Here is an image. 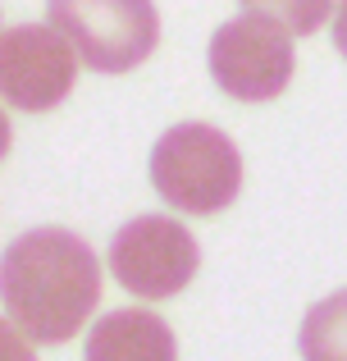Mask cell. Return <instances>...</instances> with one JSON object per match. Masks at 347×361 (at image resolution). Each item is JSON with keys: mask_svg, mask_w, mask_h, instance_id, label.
I'll return each mask as SVG.
<instances>
[{"mask_svg": "<svg viewBox=\"0 0 347 361\" xmlns=\"http://www.w3.org/2000/svg\"><path fill=\"white\" fill-rule=\"evenodd\" d=\"M0 302L32 343H69L101 302V261L69 229H27L0 256Z\"/></svg>", "mask_w": 347, "mask_h": 361, "instance_id": "cell-1", "label": "cell"}, {"mask_svg": "<svg viewBox=\"0 0 347 361\" xmlns=\"http://www.w3.org/2000/svg\"><path fill=\"white\" fill-rule=\"evenodd\" d=\"M151 188L183 215H215L238 202L242 156L210 123H174L151 151Z\"/></svg>", "mask_w": 347, "mask_h": 361, "instance_id": "cell-2", "label": "cell"}, {"mask_svg": "<svg viewBox=\"0 0 347 361\" xmlns=\"http://www.w3.org/2000/svg\"><path fill=\"white\" fill-rule=\"evenodd\" d=\"M46 14L96 73L137 69L160 42V14L151 0H46Z\"/></svg>", "mask_w": 347, "mask_h": 361, "instance_id": "cell-3", "label": "cell"}, {"mask_svg": "<svg viewBox=\"0 0 347 361\" xmlns=\"http://www.w3.org/2000/svg\"><path fill=\"white\" fill-rule=\"evenodd\" d=\"M288 27L265 14H242L215 27L210 37V78L233 101H275L293 78V42Z\"/></svg>", "mask_w": 347, "mask_h": 361, "instance_id": "cell-4", "label": "cell"}, {"mask_svg": "<svg viewBox=\"0 0 347 361\" xmlns=\"http://www.w3.org/2000/svg\"><path fill=\"white\" fill-rule=\"evenodd\" d=\"M196 265H201V247L192 229L170 215H137L110 243V274L133 298H178L192 283Z\"/></svg>", "mask_w": 347, "mask_h": 361, "instance_id": "cell-5", "label": "cell"}, {"mask_svg": "<svg viewBox=\"0 0 347 361\" xmlns=\"http://www.w3.org/2000/svg\"><path fill=\"white\" fill-rule=\"evenodd\" d=\"M78 55L51 23H18L0 32V97L23 115L55 110L73 92Z\"/></svg>", "mask_w": 347, "mask_h": 361, "instance_id": "cell-6", "label": "cell"}, {"mask_svg": "<svg viewBox=\"0 0 347 361\" xmlns=\"http://www.w3.org/2000/svg\"><path fill=\"white\" fill-rule=\"evenodd\" d=\"M87 361H178V343L160 316L124 307L92 325Z\"/></svg>", "mask_w": 347, "mask_h": 361, "instance_id": "cell-7", "label": "cell"}, {"mask_svg": "<svg viewBox=\"0 0 347 361\" xmlns=\"http://www.w3.org/2000/svg\"><path fill=\"white\" fill-rule=\"evenodd\" d=\"M297 348L302 361H347V288L306 311Z\"/></svg>", "mask_w": 347, "mask_h": 361, "instance_id": "cell-8", "label": "cell"}, {"mask_svg": "<svg viewBox=\"0 0 347 361\" xmlns=\"http://www.w3.org/2000/svg\"><path fill=\"white\" fill-rule=\"evenodd\" d=\"M238 5H247V14H265L275 23H284L293 37H306L334 14L339 0H238Z\"/></svg>", "mask_w": 347, "mask_h": 361, "instance_id": "cell-9", "label": "cell"}, {"mask_svg": "<svg viewBox=\"0 0 347 361\" xmlns=\"http://www.w3.org/2000/svg\"><path fill=\"white\" fill-rule=\"evenodd\" d=\"M0 361H37L32 338L18 334L14 320H0Z\"/></svg>", "mask_w": 347, "mask_h": 361, "instance_id": "cell-10", "label": "cell"}, {"mask_svg": "<svg viewBox=\"0 0 347 361\" xmlns=\"http://www.w3.org/2000/svg\"><path fill=\"white\" fill-rule=\"evenodd\" d=\"M334 46H339V55L347 60V0L334 5Z\"/></svg>", "mask_w": 347, "mask_h": 361, "instance_id": "cell-11", "label": "cell"}, {"mask_svg": "<svg viewBox=\"0 0 347 361\" xmlns=\"http://www.w3.org/2000/svg\"><path fill=\"white\" fill-rule=\"evenodd\" d=\"M5 151H9V119H5V110H0V160H5Z\"/></svg>", "mask_w": 347, "mask_h": 361, "instance_id": "cell-12", "label": "cell"}]
</instances>
